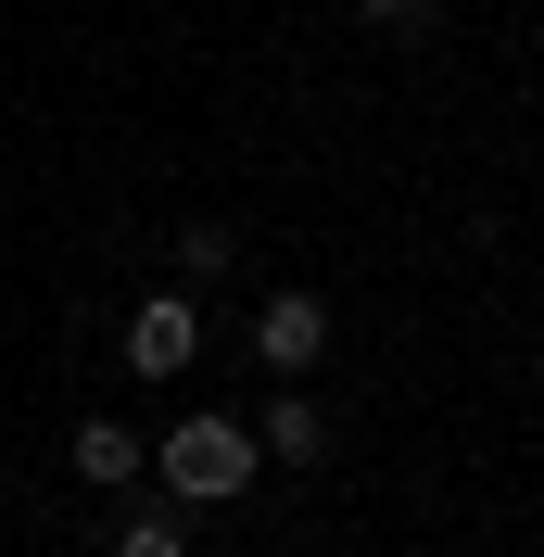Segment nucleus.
Here are the masks:
<instances>
[{"label": "nucleus", "mask_w": 544, "mask_h": 557, "mask_svg": "<svg viewBox=\"0 0 544 557\" xmlns=\"http://www.w3.org/2000/svg\"><path fill=\"white\" fill-rule=\"evenodd\" d=\"M190 355H203V317H190V292H152V305L127 317V368H139V381H177Z\"/></svg>", "instance_id": "2"}, {"label": "nucleus", "mask_w": 544, "mask_h": 557, "mask_svg": "<svg viewBox=\"0 0 544 557\" xmlns=\"http://www.w3.org/2000/svg\"><path fill=\"white\" fill-rule=\"evenodd\" d=\"M254 456H267V444H254V418H177V431H165V444H152V469H165V494H190V507H228V494L240 482H254Z\"/></svg>", "instance_id": "1"}, {"label": "nucleus", "mask_w": 544, "mask_h": 557, "mask_svg": "<svg viewBox=\"0 0 544 557\" xmlns=\"http://www.w3.org/2000/svg\"><path fill=\"white\" fill-rule=\"evenodd\" d=\"M64 456H76V482H102V494H114V482H139V431H114V418H89Z\"/></svg>", "instance_id": "5"}, {"label": "nucleus", "mask_w": 544, "mask_h": 557, "mask_svg": "<svg viewBox=\"0 0 544 557\" xmlns=\"http://www.w3.org/2000/svg\"><path fill=\"white\" fill-rule=\"evenodd\" d=\"M254 355H267L279 381H305L317 355H330V305H317V292H279V305L254 317Z\"/></svg>", "instance_id": "3"}, {"label": "nucleus", "mask_w": 544, "mask_h": 557, "mask_svg": "<svg viewBox=\"0 0 544 557\" xmlns=\"http://www.w3.org/2000/svg\"><path fill=\"white\" fill-rule=\"evenodd\" d=\"M355 13H368V26H393V38H418V26H431V0H355Z\"/></svg>", "instance_id": "8"}, {"label": "nucleus", "mask_w": 544, "mask_h": 557, "mask_svg": "<svg viewBox=\"0 0 544 557\" xmlns=\"http://www.w3.org/2000/svg\"><path fill=\"white\" fill-rule=\"evenodd\" d=\"M114 557H190V545H177V520H127V532H114Z\"/></svg>", "instance_id": "7"}, {"label": "nucleus", "mask_w": 544, "mask_h": 557, "mask_svg": "<svg viewBox=\"0 0 544 557\" xmlns=\"http://www.w3.org/2000/svg\"><path fill=\"white\" fill-rule=\"evenodd\" d=\"M240 253V228H177V278H215Z\"/></svg>", "instance_id": "6"}, {"label": "nucleus", "mask_w": 544, "mask_h": 557, "mask_svg": "<svg viewBox=\"0 0 544 557\" xmlns=\"http://www.w3.org/2000/svg\"><path fill=\"white\" fill-rule=\"evenodd\" d=\"M254 444H267V456H292V469H317V456H330V418L305 406V381H292L267 418H254Z\"/></svg>", "instance_id": "4"}]
</instances>
